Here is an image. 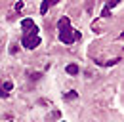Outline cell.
Here are the masks:
<instances>
[{"label":"cell","instance_id":"1","mask_svg":"<svg viewBox=\"0 0 124 122\" xmlns=\"http://www.w3.org/2000/svg\"><path fill=\"white\" fill-rule=\"evenodd\" d=\"M57 29H59V40H61L63 44H67V46L73 44L75 40H78V38H80V32L73 29L71 19H69V17H65V15H63L59 21H57Z\"/></svg>","mask_w":124,"mask_h":122},{"label":"cell","instance_id":"2","mask_svg":"<svg viewBox=\"0 0 124 122\" xmlns=\"http://www.w3.org/2000/svg\"><path fill=\"white\" fill-rule=\"evenodd\" d=\"M40 36L38 34H23V38H21V44H23V48H27V50H34L36 46H40Z\"/></svg>","mask_w":124,"mask_h":122},{"label":"cell","instance_id":"3","mask_svg":"<svg viewBox=\"0 0 124 122\" xmlns=\"http://www.w3.org/2000/svg\"><path fill=\"white\" fill-rule=\"evenodd\" d=\"M21 29H23V34H29V32H31V34H38V27H36V23H34L32 19H29V17L21 21Z\"/></svg>","mask_w":124,"mask_h":122},{"label":"cell","instance_id":"4","mask_svg":"<svg viewBox=\"0 0 124 122\" xmlns=\"http://www.w3.org/2000/svg\"><path fill=\"white\" fill-rule=\"evenodd\" d=\"M120 2H122V0H109L107 4H105V8H103V12H101V17H109V15H111V10L116 8Z\"/></svg>","mask_w":124,"mask_h":122},{"label":"cell","instance_id":"5","mask_svg":"<svg viewBox=\"0 0 124 122\" xmlns=\"http://www.w3.org/2000/svg\"><path fill=\"white\" fill-rule=\"evenodd\" d=\"M14 90V84L10 82V80H6V82H2L0 84V97H8L10 95V92Z\"/></svg>","mask_w":124,"mask_h":122},{"label":"cell","instance_id":"6","mask_svg":"<svg viewBox=\"0 0 124 122\" xmlns=\"http://www.w3.org/2000/svg\"><path fill=\"white\" fill-rule=\"evenodd\" d=\"M57 2H61V0H42V4H40V14L46 15V12L52 8V6H55Z\"/></svg>","mask_w":124,"mask_h":122},{"label":"cell","instance_id":"7","mask_svg":"<svg viewBox=\"0 0 124 122\" xmlns=\"http://www.w3.org/2000/svg\"><path fill=\"white\" fill-rule=\"evenodd\" d=\"M120 61V57H115V59H111V61H97V65H103V67H111V65H116Z\"/></svg>","mask_w":124,"mask_h":122},{"label":"cell","instance_id":"8","mask_svg":"<svg viewBox=\"0 0 124 122\" xmlns=\"http://www.w3.org/2000/svg\"><path fill=\"white\" fill-rule=\"evenodd\" d=\"M65 71H67V75H78V67H77V65H73V63H71V65H67V67H65Z\"/></svg>","mask_w":124,"mask_h":122},{"label":"cell","instance_id":"9","mask_svg":"<svg viewBox=\"0 0 124 122\" xmlns=\"http://www.w3.org/2000/svg\"><path fill=\"white\" fill-rule=\"evenodd\" d=\"M77 97H78V93L75 90H71L69 93H65V101H73V99H77Z\"/></svg>","mask_w":124,"mask_h":122},{"label":"cell","instance_id":"10","mask_svg":"<svg viewBox=\"0 0 124 122\" xmlns=\"http://www.w3.org/2000/svg\"><path fill=\"white\" fill-rule=\"evenodd\" d=\"M122 38H124V32H122V34H118V40H122Z\"/></svg>","mask_w":124,"mask_h":122}]
</instances>
